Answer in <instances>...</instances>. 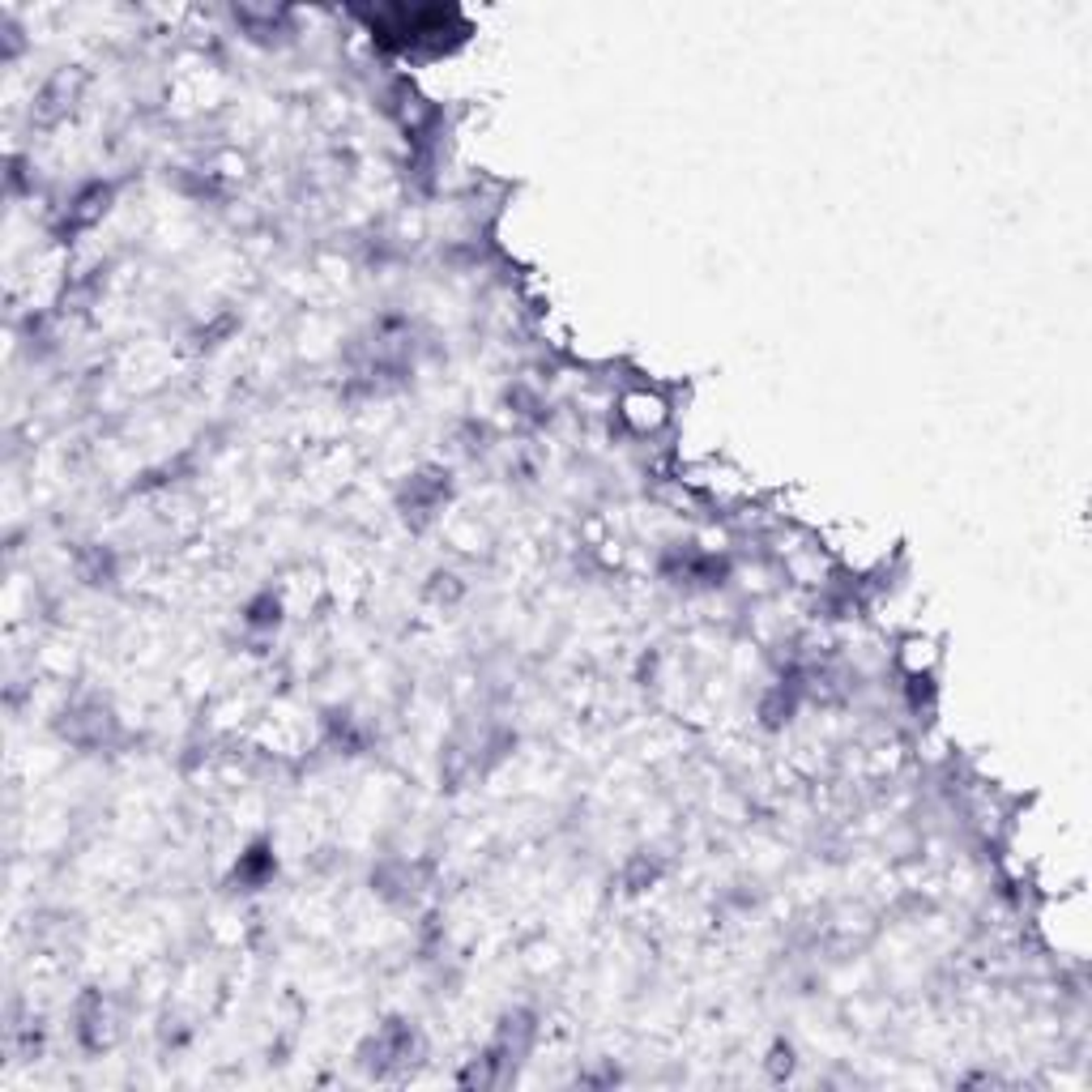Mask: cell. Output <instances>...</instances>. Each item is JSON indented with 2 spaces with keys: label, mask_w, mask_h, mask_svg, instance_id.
Wrapping results in <instances>:
<instances>
[{
  "label": "cell",
  "mask_w": 1092,
  "mask_h": 1092,
  "mask_svg": "<svg viewBox=\"0 0 1092 1092\" xmlns=\"http://www.w3.org/2000/svg\"><path fill=\"white\" fill-rule=\"evenodd\" d=\"M662 410H666V405H662L658 397H645V393H640V397H627V402H623V415H627V423H632V427H640V431H648V427H658V423H662Z\"/></svg>",
  "instance_id": "1"
}]
</instances>
